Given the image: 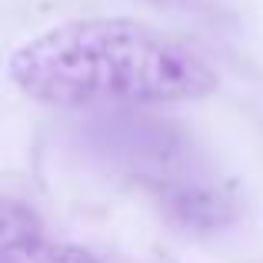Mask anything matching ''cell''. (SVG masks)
<instances>
[{"label":"cell","instance_id":"7a4b0ae2","mask_svg":"<svg viewBox=\"0 0 263 263\" xmlns=\"http://www.w3.org/2000/svg\"><path fill=\"white\" fill-rule=\"evenodd\" d=\"M0 263H97V257L53 237L40 213L24 200L0 197Z\"/></svg>","mask_w":263,"mask_h":263},{"label":"cell","instance_id":"6da1fadb","mask_svg":"<svg viewBox=\"0 0 263 263\" xmlns=\"http://www.w3.org/2000/svg\"><path fill=\"white\" fill-rule=\"evenodd\" d=\"M7 77L24 97L60 110L160 107L217 90V70L197 50L127 17L50 27L10 53Z\"/></svg>","mask_w":263,"mask_h":263}]
</instances>
